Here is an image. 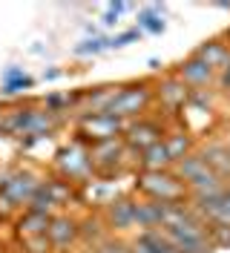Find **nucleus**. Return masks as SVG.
<instances>
[{
    "label": "nucleus",
    "instance_id": "obj_1",
    "mask_svg": "<svg viewBox=\"0 0 230 253\" xmlns=\"http://www.w3.org/2000/svg\"><path fill=\"white\" fill-rule=\"evenodd\" d=\"M173 173H176V178L187 187L190 196H204V193H213V190H219L225 184V181L204 164V158H201L199 153H190V156L179 158V161L173 164Z\"/></svg>",
    "mask_w": 230,
    "mask_h": 253
},
{
    "label": "nucleus",
    "instance_id": "obj_2",
    "mask_svg": "<svg viewBox=\"0 0 230 253\" xmlns=\"http://www.w3.org/2000/svg\"><path fill=\"white\" fill-rule=\"evenodd\" d=\"M138 190L144 193V199L158 202V205H184V202L190 199L187 187L176 178L173 170L141 173V175H138Z\"/></svg>",
    "mask_w": 230,
    "mask_h": 253
},
{
    "label": "nucleus",
    "instance_id": "obj_3",
    "mask_svg": "<svg viewBox=\"0 0 230 253\" xmlns=\"http://www.w3.org/2000/svg\"><path fill=\"white\" fill-rule=\"evenodd\" d=\"M150 98H153V89H150V84H130V86H118V95H115V101L109 104L107 115H115V118H121V121H136L141 118V112L150 107Z\"/></svg>",
    "mask_w": 230,
    "mask_h": 253
},
{
    "label": "nucleus",
    "instance_id": "obj_4",
    "mask_svg": "<svg viewBox=\"0 0 230 253\" xmlns=\"http://www.w3.org/2000/svg\"><path fill=\"white\" fill-rule=\"evenodd\" d=\"M81 135H90L92 144L98 141H112V138H121L127 132V121L107 115V112H98V115H81Z\"/></svg>",
    "mask_w": 230,
    "mask_h": 253
},
{
    "label": "nucleus",
    "instance_id": "obj_5",
    "mask_svg": "<svg viewBox=\"0 0 230 253\" xmlns=\"http://www.w3.org/2000/svg\"><path fill=\"white\" fill-rule=\"evenodd\" d=\"M164 126L153 121V118H136V121H130L127 124V132H124V144L130 147V150H147V147H153L155 141H164Z\"/></svg>",
    "mask_w": 230,
    "mask_h": 253
},
{
    "label": "nucleus",
    "instance_id": "obj_6",
    "mask_svg": "<svg viewBox=\"0 0 230 253\" xmlns=\"http://www.w3.org/2000/svg\"><path fill=\"white\" fill-rule=\"evenodd\" d=\"M104 221H107L109 233L112 236H121V233H130L136 230V199H112L104 210Z\"/></svg>",
    "mask_w": 230,
    "mask_h": 253
},
{
    "label": "nucleus",
    "instance_id": "obj_7",
    "mask_svg": "<svg viewBox=\"0 0 230 253\" xmlns=\"http://www.w3.org/2000/svg\"><path fill=\"white\" fill-rule=\"evenodd\" d=\"M58 170H61V175L66 181L87 178V175L95 170V164H92V158H90V150H81L78 144L61 150V153H58Z\"/></svg>",
    "mask_w": 230,
    "mask_h": 253
},
{
    "label": "nucleus",
    "instance_id": "obj_8",
    "mask_svg": "<svg viewBox=\"0 0 230 253\" xmlns=\"http://www.w3.org/2000/svg\"><path fill=\"white\" fill-rule=\"evenodd\" d=\"M173 75H176V78L182 81L190 92H193V89H204V86H210V84H213L216 69H210L199 55H190L187 61H182L179 66H176V72H173Z\"/></svg>",
    "mask_w": 230,
    "mask_h": 253
},
{
    "label": "nucleus",
    "instance_id": "obj_9",
    "mask_svg": "<svg viewBox=\"0 0 230 253\" xmlns=\"http://www.w3.org/2000/svg\"><path fill=\"white\" fill-rule=\"evenodd\" d=\"M38 190H41V181L32 173H12L9 181H6V187L0 190V193H3V199H6V205H12V207L26 205L29 207V202L35 199Z\"/></svg>",
    "mask_w": 230,
    "mask_h": 253
},
{
    "label": "nucleus",
    "instance_id": "obj_10",
    "mask_svg": "<svg viewBox=\"0 0 230 253\" xmlns=\"http://www.w3.org/2000/svg\"><path fill=\"white\" fill-rule=\"evenodd\" d=\"M46 239L52 248H69L81 239V221L72 219V216H52L49 221V230H46Z\"/></svg>",
    "mask_w": 230,
    "mask_h": 253
},
{
    "label": "nucleus",
    "instance_id": "obj_11",
    "mask_svg": "<svg viewBox=\"0 0 230 253\" xmlns=\"http://www.w3.org/2000/svg\"><path fill=\"white\" fill-rule=\"evenodd\" d=\"M155 95H158V101H161V107L170 112L176 110H184V104L190 101V89L184 86L182 81L176 78V75H170V78L158 81V86H155Z\"/></svg>",
    "mask_w": 230,
    "mask_h": 253
},
{
    "label": "nucleus",
    "instance_id": "obj_12",
    "mask_svg": "<svg viewBox=\"0 0 230 253\" xmlns=\"http://www.w3.org/2000/svg\"><path fill=\"white\" fill-rule=\"evenodd\" d=\"M199 156L204 158V164H207L225 184H230V150H228V144L225 141H210V144H204V147L199 150Z\"/></svg>",
    "mask_w": 230,
    "mask_h": 253
},
{
    "label": "nucleus",
    "instance_id": "obj_13",
    "mask_svg": "<svg viewBox=\"0 0 230 253\" xmlns=\"http://www.w3.org/2000/svg\"><path fill=\"white\" fill-rule=\"evenodd\" d=\"M38 81L32 78V75H26L20 66H6L3 72H0V95L3 98H15V95H23L26 89H32Z\"/></svg>",
    "mask_w": 230,
    "mask_h": 253
},
{
    "label": "nucleus",
    "instance_id": "obj_14",
    "mask_svg": "<svg viewBox=\"0 0 230 253\" xmlns=\"http://www.w3.org/2000/svg\"><path fill=\"white\" fill-rule=\"evenodd\" d=\"M136 227H138V233H144V230H161L164 227V205L150 202V199L136 202Z\"/></svg>",
    "mask_w": 230,
    "mask_h": 253
},
{
    "label": "nucleus",
    "instance_id": "obj_15",
    "mask_svg": "<svg viewBox=\"0 0 230 253\" xmlns=\"http://www.w3.org/2000/svg\"><path fill=\"white\" fill-rule=\"evenodd\" d=\"M138 167H141L144 173L170 170V167H173V158H170V153H167V144H164V141H155L153 147L141 150V153H138Z\"/></svg>",
    "mask_w": 230,
    "mask_h": 253
},
{
    "label": "nucleus",
    "instance_id": "obj_16",
    "mask_svg": "<svg viewBox=\"0 0 230 253\" xmlns=\"http://www.w3.org/2000/svg\"><path fill=\"white\" fill-rule=\"evenodd\" d=\"M196 55H199L210 69H216V72H222V69L230 63V46L228 43H222V41H207L204 46H199Z\"/></svg>",
    "mask_w": 230,
    "mask_h": 253
},
{
    "label": "nucleus",
    "instance_id": "obj_17",
    "mask_svg": "<svg viewBox=\"0 0 230 253\" xmlns=\"http://www.w3.org/2000/svg\"><path fill=\"white\" fill-rule=\"evenodd\" d=\"M49 221H52V216H44V213L26 210V213H23V219L17 221V230L23 233V239L46 236V230H49Z\"/></svg>",
    "mask_w": 230,
    "mask_h": 253
},
{
    "label": "nucleus",
    "instance_id": "obj_18",
    "mask_svg": "<svg viewBox=\"0 0 230 253\" xmlns=\"http://www.w3.org/2000/svg\"><path fill=\"white\" fill-rule=\"evenodd\" d=\"M112 236L107 227V221H101L98 216H90V219L81 221V239H87V242H92V248H98V245H104L107 239Z\"/></svg>",
    "mask_w": 230,
    "mask_h": 253
},
{
    "label": "nucleus",
    "instance_id": "obj_19",
    "mask_svg": "<svg viewBox=\"0 0 230 253\" xmlns=\"http://www.w3.org/2000/svg\"><path fill=\"white\" fill-rule=\"evenodd\" d=\"M136 239L150 253H179V251H176V245H173L161 230H144V233H136Z\"/></svg>",
    "mask_w": 230,
    "mask_h": 253
},
{
    "label": "nucleus",
    "instance_id": "obj_20",
    "mask_svg": "<svg viewBox=\"0 0 230 253\" xmlns=\"http://www.w3.org/2000/svg\"><path fill=\"white\" fill-rule=\"evenodd\" d=\"M164 144H167V153H170V158H173V164H176L179 158L193 153V138H190L184 129L182 132H167V135H164Z\"/></svg>",
    "mask_w": 230,
    "mask_h": 253
},
{
    "label": "nucleus",
    "instance_id": "obj_21",
    "mask_svg": "<svg viewBox=\"0 0 230 253\" xmlns=\"http://www.w3.org/2000/svg\"><path fill=\"white\" fill-rule=\"evenodd\" d=\"M138 32L161 35L164 32V9L161 6H150V9L138 12Z\"/></svg>",
    "mask_w": 230,
    "mask_h": 253
},
{
    "label": "nucleus",
    "instance_id": "obj_22",
    "mask_svg": "<svg viewBox=\"0 0 230 253\" xmlns=\"http://www.w3.org/2000/svg\"><path fill=\"white\" fill-rule=\"evenodd\" d=\"M104 49H109V38H92V41L78 43L75 55H98V52H104Z\"/></svg>",
    "mask_w": 230,
    "mask_h": 253
},
{
    "label": "nucleus",
    "instance_id": "obj_23",
    "mask_svg": "<svg viewBox=\"0 0 230 253\" xmlns=\"http://www.w3.org/2000/svg\"><path fill=\"white\" fill-rule=\"evenodd\" d=\"M95 253H133L130 251V242H124L121 236H109L104 245H98Z\"/></svg>",
    "mask_w": 230,
    "mask_h": 253
},
{
    "label": "nucleus",
    "instance_id": "obj_24",
    "mask_svg": "<svg viewBox=\"0 0 230 253\" xmlns=\"http://www.w3.org/2000/svg\"><path fill=\"white\" fill-rule=\"evenodd\" d=\"M138 38H141V32H138V29L121 32V35H115V38H109V49H121V46H130V43H136Z\"/></svg>",
    "mask_w": 230,
    "mask_h": 253
},
{
    "label": "nucleus",
    "instance_id": "obj_25",
    "mask_svg": "<svg viewBox=\"0 0 230 253\" xmlns=\"http://www.w3.org/2000/svg\"><path fill=\"white\" fill-rule=\"evenodd\" d=\"M127 9H130L127 3H109V6H107V15H104V23H107V26L118 23V17H121Z\"/></svg>",
    "mask_w": 230,
    "mask_h": 253
},
{
    "label": "nucleus",
    "instance_id": "obj_26",
    "mask_svg": "<svg viewBox=\"0 0 230 253\" xmlns=\"http://www.w3.org/2000/svg\"><path fill=\"white\" fill-rule=\"evenodd\" d=\"M219 89H222V92H230V63L219 72Z\"/></svg>",
    "mask_w": 230,
    "mask_h": 253
},
{
    "label": "nucleus",
    "instance_id": "obj_27",
    "mask_svg": "<svg viewBox=\"0 0 230 253\" xmlns=\"http://www.w3.org/2000/svg\"><path fill=\"white\" fill-rule=\"evenodd\" d=\"M55 78H61V69H46L44 72V81H55Z\"/></svg>",
    "mask_w": 230,
    "mask_h": 253
},
{
    "label": "nucleus",
    "instance_id": "obj_28",
    "mask_svg": "<svg viewBox=\"0 0 230 253\" xmlns=\"http://www.w3.org/2000/svg\"><path fill=\"white\" fill-rule=\"evenodd\" d=\"M225 144H228V150H230V138H228V141H225Z\"/></svg>",
    "mask_w": 230,
    "mask_h": 253
},
{
    "label": "nucleus",
    "instance_id": "obj_29",
    "mask_svg": "<svg viewBox=\"0 0 230 253\" xmlns=\"http://www.w3.org/2000/svg\"><path fill=\"white\" fill-rule=\"evenodd\" d=\"M87 253H95V251H87Z\"/></svg>",
    "mask_w": 230,
    "mask_h": 253
}]
</instances>
